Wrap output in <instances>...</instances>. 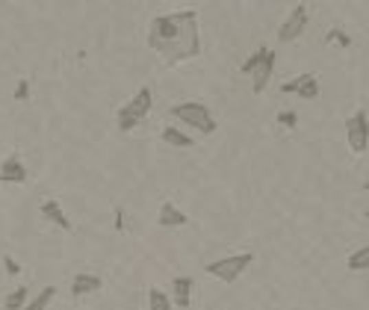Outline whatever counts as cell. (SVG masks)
Instances as JSON below:
<instances>
[{
    "label": "cell",
    "mask_w": 369,
    "mask_h": 310,
    "mask_svg": "<svg viewBox=\"0 0 369 310\" xmlns=\"http://www.w3.org/2000/svg\"><path fill=\"white\" fill-rule=\"evenodd\" d=\"M148 47L157 51L166 63H186L201 54V30H198V12L183 9L172 15H157L148 24Z\"/></svg>",
    "instance_id": "cell-1"
},
{
    "label": "cell",
    "mask_w": 369,
    "mask_h": 310,
    "mask_svg": "<svg viewBox=\"0 0 369 310\" xmlns=\"http://www.w3.org/2000/svg\"><path fill=\"white\" fill-rule=\"evenodd\" d=\"M151 107H154V92H151V86H142L139 92L127 101L122 109H118V115H115V124L122 133H131L133 127H139L148 118V113H151Z\"/></svg>",
    "instance_id": "cell-2"
},
{
    "label": "cell",
    "mask_w": 369,
    "mask_h": 310,
    "mask_svg": "<svg viewBox=\"0 0 369 310\" xmlns=\"http://www.w3.org/2000/svg\"><path fill=\"white\" fill-rule=\"evenodd\" d=\"M168 115H172L175 122L198 130V133H216V127H219L213 113L201 101H181V104H175L172 109H168Z\"/></svg>",
    "instance_id": "cell-3"
},
{
    "label": "cell",
    "mask_w": 369,
    "mask_h": 310,
    "mask_svg": "<svg viewBox=\"0 0 369 310\" xmlns=\"http://www.w3.org/2000/svg\"><path fill=\"white\" fill-rule=\"evenodd\" d=\"M254 263V252H245V254H231V257H222V260H213V263H207V275L219 278V281L225 284H234L239 275L245 272L248 266Z\"/></svg>",
    "instance_id": "cell-4"
},
{
    "label": "cell",
    "mask_w": 369,
    "mask_h": 310,
    "mask_svg": "<svg viewBox=\"0 0 369 310\" xmlns=\"http://www.w3.org/2000/svg\"><path fill=\"white\" fill-rule=\"evenodd\" d=\"M307 21H311V12H307V6H304V3L293 6V9H290V15L284 18L281 30H278V42H281V45L295 42V38L307 30Z\"/></svg>",
    "instance_id": "cell-5"
},
{
    "label": "cell",
    "mask_w": 369,
    "mask_h": 310,
    "mask_svg": "<svg viewBox=\"0 0 369 310\" xmlns=\"http://www.w3.org/2000/svg\"><path fill=\"white\" fill-rule=\"evenodd\" d=\"M366 139H369V124H366V109H357L355 115L346 118V142L355 154L366 151Z\"/></svg>",
    "instance_id": "cell-6"
},
{
    "label": "cell",
    "mask_w": 369,
    "mask_h": 310,
    "mask_svg": "<svg viewBox=\"0 0 369 310\" xmlns=\"http://www.w3.org/2000/svg\"><path fill=\"white\" fill-rule=\"evenodd\" d=\"M275 74V51H269V47L263 45V51H260V59H257V65L251 68V92L254 95H263L266 92V86H269V80H272Z\"/></svg>",
    "instance_id": "cell-7"
},
{
    "label": "cell",
    "mask_w": 369,
    "mask_h": 310,
    "mask_svg": "<svg viewBox=\"0 0 369 310\" xmlns=\"http://www.w3.org/2000/svg\"><path fill=\"white\" fill-rule=\"evenodd\" d=\"M281 92L284 95H298V101H316L322 89H319L316 74H298L293 80H287V83L281 86Z\"/></svg>",
    "instance_id": "cell-8"
},
{
    "label": "cell",
    "mask_w": 369,
    "mask_h": 310,
    "mask_svg": "<svg viewBox=\"0 0 369 310\" xmlns=\"http://www.w3.org/2000/svg\"><path fill=\"white\" fill-rule=\"evenodd\" d=\"M157 225L159 228H183V225H189V216L175 201H163L157 213Z\"/></svg>",
    "instance_id": "cell-9"
},
{
    "label": "cell",
    "mask_w": 369,
    "mask_h": 310,
    "mask_svg": "<svg viewBox=\"0 0 369 310\" xmlns=\"http://www.w3.org/2000/svg\"><path fill=\"white\" fill-rule=\"evenodd\" d=\"M27 181V168L21 163V157H6L0 163V184H24Z\"/></svg>",
    "instance_id": "cell-10"
},
{
    "label": "cell",
    "mask_w": 369,
    "mask_h": 310,
    "mask_svg": "<svg viewBox=\"0 0 369 310\" xmlns=\"http://www.w3.org/2000/svg\"><path fill=\"white\" fill-rule=\"evenodd\" d=\"M38 213H42V219H47L51 225L63 228V231H71V228H74V225H71V219L65 216V210L59 207L56 198H47V201H45L42 207H38Z\"/></svg>",
    "instance_id": "cell-11"
},
{
    "label": "cell",
    "mask_w": 369,
    "mask_h": 310,
    "mask_svg": "<svg viewBox=\"0 0 369 310\" xmlns=\"http://www.w3.org/2000/svg\"><path fill=\"white\" fill-rule=\"evenodd\" d=\"M104 287V278L101 275H95V272H80L74 275V281H71V296H89V293H98V289Z\"/></svg>",
    "instance_id": "cell-12"
},
{
    "label": "cell",
    "mask_w": 369,
    "mask_h": 310,
    "mask_svg": "<svg viewBox=\"0 0 369 310\" xmlns=\"http://www.w3.org/2000/svg\"><path fill=\"white\" fill-rule=\"evenodd\" d=\"M192 287H195V281L189 275H177L175 281H172V289H175V305L181 307V310H186L189 305H192Z\"/></svg>",
    "instance_id": "cell-13"
},
{
    "label": "cell",
    "mask_w": 369,
    "mask_h": 310,
    "mask_svg": "<svg viewBox=\"0 0 369 310\" xmlns=\"http://www.w3.org/2000/svg\"><path fill=\"white\" fill-rule=\"evenodd\" d=\"M163 142L166 145H172V148H192L195 142H192V136L189 133H183L181 127H175V124H168L166 130H163Z\"/></svg>",
    "instance_id": "cell-14"
},
{
    "label": "cell",
    "mask_w": 369,
    "mask_h": 310,
    "mask_svg": "<svg viewBox=\"0 0 369 310\" xmlns=\"http://www.w3.org/2000/svg\"><path fill=\"white\" fill-rule=\"evenodd\" d=\"M54 298H56V287H54V284H47V287L38 289V296L30 298V302L24 305V310H47Z\"/></svg>",
    "instance_id": "cell-15"
},
{
    "label": "cell",
    "mask_w": 369,
    "mask_h": 310,
    "mask_svg": "<svg viewBox=\"0 0 369 310\" xmlns=\"http://www.w3.org/2000/svg\"><path fill=\"white\" fill-rule=\"evenodd\" d=\"M27 302H30V289L18 287V289H12V293L3 298V310H24Z\"/></svg>",
    "instance_id": "cell-16"
},
{
    "label": "cell",
    "mask_w": 369,
    "mask_h": 310,
    "mask_svg": "<svg viewBox=\"0 0 369 310\" xmlns=\"http://www.w3.org/2000/svg\"><path fill=\"white\" fill-rule=\"evenodd\" d=\"M346 266L352 269V272H364V269H369V245H361L357 252L348 254Z\"/></svg>",
    "instance_id": "cell-17"
},
{
    "label": "cell",
    "mask_w": 369,
    "mask_h": 310,
    "mask_svg": "<svg viewBox=\"0 0 369 310\" xmlns=\"http://www.w3.org/2000/svg\"><path fill=\"white\" fill-rule=\"evenodd\" d=\"M322 42H325V45H340L343 51H348V47H352V36H348L346 30H340V27H331V30L325 33Z\"/></svg>",
    "instance_id": "cell-18"
},
{
    "label": "cell",
    "mask_w": 369,
    "mask_h": 310,
    "mask_svg": "<svg viewBox=\"0 0 369 310\" xmlns=\"http://www.w3.org/2000/svg\"><path fill=\"white\" fill-rule=\"evenodd\" d=\"M148 310H172V298L163 289H148Z\"/></svg>",
    "instance_id": "cell-19"
},
{
    "label": "cell",
    "mask_w": 369,
    "mask_h": 310,
    "mask_svg": "<svg viewBox=\"0 0 369 310\" xmlns=\"http://www.w3.org/2000/svg\"><path fill=\"white\" fill-rule=\"evenodd\" d=\"M275 122H278V124H284L287 130H293V127L298 124V113H295V109H284V113H278V115H275Z\"/></svg>",
    "instance_id": "cell-20"
},
{
    "label": "cell",
    "mask_w": 369,
    "mask_h": 310,
    "mask_svg": "<svg viewBox=\"0 0 369 310\" xmlns=\"http://www.w3.org/2000/svg\"><path fill=\"white\" fill-rule=\"evenodd\" d=\"M113 216H115V222H113V225H115V231H118V234H124V231H127V213H124V207L118 204V207L113 210Z\"/></svg>",
    "instance_id": "cell-21"
},
{
    "label": "cell",
    "mask_w": 369,
    "mask_h": 310,
    "mask_svg": "<svg viewBox=\"0 0 369 310\" xmlns=\"http://www.w3.org/2000/svg\"><path fill=\"white\" fill-rule=\"evenodd\" d=\"M27 98H30V80L21 77L18 80V86H15V101H27Z\"/></svg>",
    "instance_id": "cell-22"
},
{
    "label": "cell",
    "mask_w": 369,
    "mask_h": 310,
    "mask_svg": "<svg viewBox=\"0 0 369 310\" xmlns=\"http://www.w3.org/2000/svg\"><path fill=\"white\" fill-rule=\"evenodd\" d=\"M3 266H6V275H12V278L21 272V263H18L15 257H9V254H3Z\"/></svg>",
    "instance_id": "cell-23"
}]
</instances>
